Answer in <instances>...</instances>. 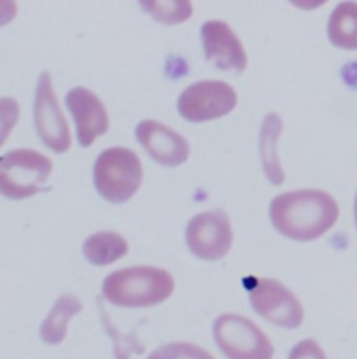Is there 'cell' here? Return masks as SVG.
Here are the masks:
<instances>
[{
    "label": "cell",
    "mask_w": 357,
    "mask_h": 359,
    "mask_svg": "<svg viewBox=\"0 0 357 359\" xmlns=\"http://www.w3.org/2000/svg\"><path fill=\"white\" fill-rule=\"evenodd\" d=\"M288 359H327L323 348L314 340H303L298 343Z\"/></svg>",
    "instance_id": "obj_19"
},
{
    "label": "cell",
    "mask_w": 357,
    "mask_h": 359,
    "mask_svg": "<svg viewBox=\"0 0 357 359\" xmlns=\"http://www.w3.org/2000/svg\"><path fill=\"white\" fill-rule=\"evenodd\" d=\"M147 359H215L208 351L190 343L165 344L150 354Z\"/></svg>",
    "instance_id": "obj_18"
},
{
    "label": "cell",
    "mask_w": 357,
    "mask_h": 359,
    "mask_svg": "<svg viewBox=\"0 0 357 359\" xmlns=\"http://www.w3.org/2000/svg\"><path fill=\"white\" fill-rule=\"evenodd\" d=\"M201 39L205 57L219 70L244 72L247 67V55L243 43L229 27L220 20L205 21L201 27Z\"/></svg>",
    "instance_id": "obj_10"
},
{
    "label": "cell",
    "mask_w": 357,
    "mask_h": 359,
    "mask_svg": "<svg viewBox=\"0 0 357 359\" xmlns=\"http://www.w3.org/2000/svg\"><path fill=\"white\" fill-rule=\"evenodd\" d=\"M282 129H284V123L281 116L274 112L268 114L262 121L260 139H258V147H260L264 174L275 186L282 184V182L285 180V174L279 164L278 151H276V143L279 140Z\"/></svg>",
    "instance_id": "obj_13"
},
{
    "label": "cell",
    "mask_w": 357,
    "mask_h": 359,
    "mask_svg": "<svg viewBox=\"0 0 357 359\" xmlns=\"http://www.w3.org/2000/svg\"><path fill=\"white\" fill-rule=\"evenodd\" d=\"M338 215L335 198L316 189L279 194L270 205V217L275 229L298 242L318 239L334 226Z\"/></svg>",
    "instance_id": "obj_1"
},
{
    "label": "cell",
    "mask_w": 357,
    "mask_h": 359,
    "mask_svg": "<svg viewBox=\"0 0 357 359\" xmlns=\"http://www.w3.org/2000/svg\"><path fill=\"white\" fill-rule=\"evenodd\" d=\"M136 136L148 156L164 167H178L190 156L188 142L161 122L141 121L136 128Z\"/></svg>",
    "instance_id": "obj_12"
},
{
    "label": "cell",
    "mask_w": 357,
    "mask_h": 359,
    "mask_svg": "<svg viewBox=\"0 0 357 359\" xmlns=\"http://www.w3.org/2000/svg\"><path fill=\"white\" fill-rule=\"evenodd\" d=\"M175 291V278L164 269L133 266L111 273L102 284L105 299L119 308H150L165 302Z\"/></svg>",
    "instance_id": "obj_2"
},
{
    "label": "cell",
    "mask_w": 357,
    "mask_h": 359,
    "mask_svg": "<svg viewBox=\"0 0 357 359\" xmlns=\"http://www.w3.org/2000/svg\"><path fill=\"white\" fill-rule=\"evenodd\" d=\"M328 38L342 49H357V3L344 1L335 7L328 21Z\"/></svg>",
    "instance_id": "obj_16"
},
{
    "label": "cell",
    "mask_w": 357,
    "mask_h": 359,
    "mask_svg": "<svg viewBox=\"0 0 357 359\" xmlns=\"http://www.w3.org/2000/svg\"><path fill=\"white\" fill-rule=\"evenodd\" d=\"M66 105L74 119L77 140L81 147H90L109 129V115L104 102L88 88L74 87L66 98Z\"/></svg>",
    "instance_id": "obj_11"
},
{
    "label": "cell",
    "mask_w": 357,
    "mask_h": 359,
    "mask_svg": "<svg viewBox=\"0 0 357 359\" xmlns=\"http://www.w3.org/2000/svg\"><path fill=\"white\" fill-rule=\"evenodd\" d=\"M143 182L139 156L126 147L102 151L94 164V183L98 193L112 204L129 201Z\"/></svg>",
    "instance_id": "obj_3"
},
{
    "label": "cell",
    "mask_w": 357,
    "mask_h": 359,
    "mask_svg": "<svg viewBox=\"0 0 357 359\" xmlns=\"http://www.w3.org/2000/svg\"><path fill=\"white\" fill-rule=\"evenodd\" d=\"M355 215H356V225H357V196H356V201H355Z\"/></svg>",
    "instance_id": "obj_20"
},
{
    "label": "cell",
    "mask_w": 357,
    "mask_h": 359,
    "mask_svg": "<svg viewBox=\"0 0 357 359\" xmlns=\"http://www.w3.org/2000/svg\"><path fill=\"white\" fill-rule=\"evenodd\" d=\"M129 252L127 241L118 232L101 231L88 236L83 245V255L94 266H109Z\"/></svg>",
    "instance_id": "obj_15"
},
{
    "label": "cell",
    "mask_w": 357,
    "mask_h": 359,
    "mask_svg": "<svg viewBox=\"0 0 357 359\" xmlns=\"http://www.w3.org/2000/svg\"><path fill=\"white\" fill-rule=\"evenodd\" d=\"M140 6L154 20L165 25H175L184 22L192 15V4L186 0L175 1H140Z\"/></svg>",
    "instance_id": "obj_17"
},
{
    "label": "cell",
    "mask_w": 357,
    "mask_h": 359,
    "mask_svg": "<svg viewBox=\"0 0 357 359\" xmlns=\"http://www.w3.org/2000/svg\"><path fill=\"white\" fill-rule=\"evenodd\" d=\"M34 122L41 142L53 153L63 154L71 146L67 119L53 91L49 72H42L35 90Z\"/></svg>",
    "instance_id": "obj_7"
},
{
    "label": "cell",
    "mask_w": 357,
    "mask_h": 359,
    "mask_svg": "<svg viewBox=\"0 0 357 359\" xmlns=\"http://www.w3.org/2000/svg\"><path fill=\"white\" fill-rule=\"evenodd\" d=\"M186 243L190 252L201 260L223 259L233 243L227 214L222 210H211L192 217L186 228Z\"/></svg>",
    "instance_id": "obj_8"
},
{
    "label": "cell",
    "mask_w": 357,
    "mask_h": 359,
    "mask_svg": "<svg viewBox=\"0 0 357 359\" xmlns=\"http://www.w3.org/2000/svg\"><path fill=\"white\" fill-rule=\"evenodd\" d=\"M237 105L232 86L220 80H204L188 86L178 97L180 116L192 123L208 122L229 115Z\"/></svg>",
    "instance_id": "obj_6"
},
{
    "label": "cell",
    "mask_w": 357,
    "mask_h": 359,
    "mask_svg": "<svg viewBox=\"0 0 357 359\" xmlns=\"http://www.w3.org/2000/svg\"><path fill=\"white\" fill-rule=\"evenodd\" d=\"M53 171L49 157L28 149L8 151L0 158V190L11 200L35 196L45 189Z\"/></svg>",
    "instance_id": "obj_4"
},
{
    "label": "cell",
    "mask_w": 357,
    "mask_h": 359,
    "mask_svg": "<svg viewBox=\"0 0 357 359\" xmlns=\"http://www.w3.org/2000/svg\"><path fill=\"white\" fill-rule=\"evenodd\" d=\"M83 311V302L71 295L63 294L52 306L49 315L42 322L39 334L48 346H57L64 341L70 320Z\"/></svg>",
    "instance_id": "obj_14"
},
{
    "label": "cell",
    "mask_w": 357,
    "mask_h": 359,
    "mask_svg": "<svg viewBox=\"0 0 357 359\" xmlns=\"http://www.w3.org/2000/svg\"><path fill=\"white\" fill-rule=\"evenodd\" d=\"M253 309L268 322L284 329H298L304 311L299 299L282 283L274 278H260L248 291Z\"/></svg>",
    "instance_id": "obj_9"
},
{
    "label": "cell",
    "mask_w": 357,
    "mask_h": 359,
    "mask_svg": "<svg viewBox=\"0 0 357 359\" xmlns=\"http://www.w3.org/2000/svg\"><path fill=\"white\" fill-rule=\"evenodd\" d=\"M214 340L227 359H272L274 346L265 333L250 319L225 313L215 319Z\"/></svg>",
    "instance_id": "obj_5"
}]
</instances>
